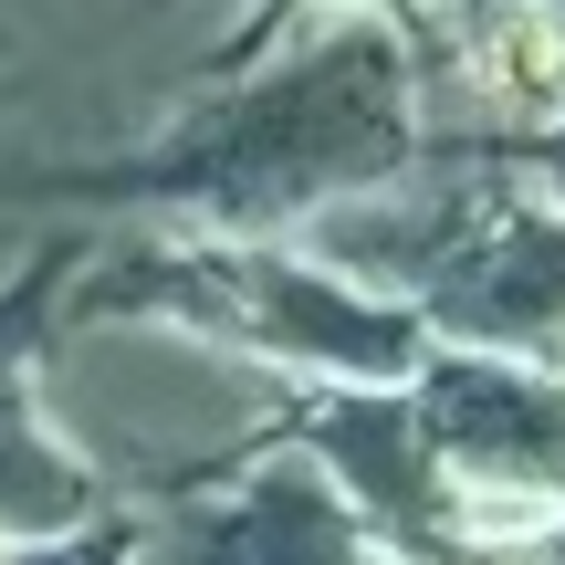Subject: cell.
<instances>
[{"label":"cell","instance_id":"1","mask_svg":"<svg viewBox=\"0 0 565 565\" xmlns=\"http://www.w3.org/2000/svg\"><path fill=\"white\" fill-rule=\"evenodd\" d=\"M32 408L84 471L126 482H200L282 419V377L263 356H221L168 324H84L32 377Z\"/></svg>","mask_w":565,"mask_h":565},{"label":"cell","instance_id":"5","mask_svg":"<svg viewBox=\"0 0 565 565\" xmlns=\"http://www.w3.org/2000/svg\"><path fill=\"white\" fill-rule=\"evenodd\" d=\"M105 524V482L42 429L32 398H0V545H63Z\"/></svg>","mask_w":565,"mask_h":565},{"label":"cell","instance_id":"6","mask_svg":"<svg viewBox=\"0 0 565 565\" xmlns=\"http://www.w3.org/2000/svg\"><path fill=\"white\" fill-rule=\"evenodd\" d=\"M126 555H137L126 524H84V534H63V545H32L21 565H126Z\"/></svg>","mask_w":565,"mask_h":565},{"label":"cell","instance_id":"4","mask_svg":"<svg viewBox=\"0 0 565 565\" xmlns=\"http://www.w3.org/2000/svg\"><path fill=\"white\" fill-rule=\"evenodd\" d=\"M168 565H398L345 513L315 461H263L231 503H189L168 524Z\"/></svg>","mask_w":565,"mask_h":565},{"label":"cell","instance_id":"7","mask_svg":"<svg viewBox=\"0 0 565 565\" xmlns=\"http://www.w3.org/2000/svg\"><path fill=\"white\" fill-rule=\"evenodd\" d=\"M0 565H11V555H0Z\"/></svg>","mask_w":565,"mask_h":565},{"label":"cell","instance_id":"3","mask_svg":"<svg viewBox=\"0 0 565 565\" xmlns=\"http://www.w3.org/2000/svg\"><path fill=\"white\" fill-rule=\"evenodd\" d=\"M429 324L471 356L555 366L565 377V210H492L482 242L429 282Z\"/></svg>","mask_w":565,"mask_h":565},{"label":"cell","instance_id":"2","mask_svg":"<svg viewBox=\"0 0 565 565\" xmlns=\"http://www.w3.org/2000/svg\"><path fill=\"white\" fill-rule=\"evenodd\" d=\"M303 440H315V471L345 492V513L398 565H461L450 471H440V450H429L419 408H408L398 387H345V398H324L315 419H303Z\"/></svg>","mask_w":565,"mask_h":565}]
</instances>
